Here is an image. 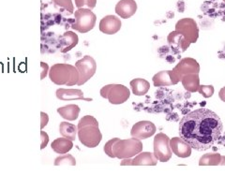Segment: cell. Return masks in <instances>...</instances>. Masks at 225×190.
<instances>
[{"mask_svg": "<svg viewBox=\"0 0 225 190\" xmlns=\"http://www.w3.org/2000/svg\"><path fill=\"white\" fill-rule=\"evenodd\" d=\"M223 1H224V2H225V0H223Z\"/></svg>", "mask_w": 225, "mask_h": 190, "instance_id": "d590c367", "label": "cell"}, {"mask_svg": "<svg viewBox=\"0 0 225 190\" xmlns=\"http://www.w3.org/2000/svg\"><path fill=\"white\" fill-rule=\"evenodd\" d=\"M143 146L141 140L132 137L127 140H120L117 138L113 144L112 154L114 158H131L141 153L143 151Z\"/></svg>", "mask_w": 225, "mask_h": 190, "instance_id": "3957f363", "label": "cell"}, {"mask_svg": "<svg viewBox=\"0 0 225 190\" xmlns=\"http://www.w3.org/2000/svg\"><path fill=\"white\" fill-rule=\"evenodd\" d=\"M49 78L56 85L73 86L79 81V72L75 66L66 63L54 64L49 69Z\"/></svg>", "mask_w": 225, "mask_h": 190, "instance_id": "7a4b0ae2", "label": "cell"}, {"mask_svg": "<svg viewBox=\"0 0 225 190\" xmlns=\"http://www.w3.org/2000/svg\"><path fill=\"white\" fill-rule=\"evenodd\" d=\"M40 67H41V73H40V80H43L47 74L49 73V66L47 63H44V62H40Z\"/></svg>", "mask_w": 225, "mask_h": 190, "instance_id": "1f68e13d", "label": "cell"}, {"mask_svg": "<svg viewBox=\"0 0 225 190\" xmlns=\"http://www.w3.org/2000/svg\"><path fill=\"white\" fill-rule=\"evenodd\" d=\"M97 5V0H75V6L78 9L92 10Z\"/></svg>", "mask_w": 225, "mask_h": 190, "instance_id": "83f0119b", "label": "cell"}, {"mask_svg": "<svg viewBox=\"0 0 225 190\" xmlns=\"http://www.w3.org/2000/svg\"><path fill=\"white\" fill-rule=\"evenodd\" d=\"M169 137L162 132L158 133L154 138V155L161 162H167L172 157Z\"/></svg>", "mask_w": 225, "mask_h": 190, "instance_id": "9c48e42d", "label": "cell"}, {"mask_svg": "<svg viewBox=\"0 0 225 190\" xmlns=\"http://www.w3.org/2000/svg\"><path fill=\"white\" fill-rule=\"evenodd\" d=\"M218 97H219V99H220L221 101L225 102V86L222 87V88L219 90V92H218Z\"/></svg>", "mask_w": 225, "mask_h": 190, "instance_id": "836d02e7", "label": "cell"}, {"mask_svg": "<svg viewBox=\"0 0 225 190\" xmlns=\"http://www.w3.org/2000/svg\"><path fill=\"white\" fill-rule=\"evenodd\" d=\"M122 23L117 16L107 15L100 22V31L103 34L114 35L116 34L121 28Z\"/></svg>", "mask_w": 225, "mask_h": 190, "instance_id": "5bb4252c", "label": "cell"}, {"mask_svg": "<svg viewBox=\"0 0 225 190\" xmlns=\"http://www.w3.org/2000/svg\"><path fill=\"white\" fill-rule=\"evenodd\" d=\"M158 159L154 153L151 152H141L134 158H125L121 161V166H156Z\"/></svg>", "mask_w": 225, "mask_h": 190, "instance_id": "7c38bea8", "label": "cell"}, {"mask_svg": "<svg viewBox=\"0 0 225 190\" xmlns=\"http://www.w3.org/2000/svg\"><path fill=\"white\" fill-rule=\"evenodd\" d=\"M60 52L62 53L72 50L79 42L78 35L73 31H66L60 38Z\"/></svg>", "mask_w": 225, "mask_h": 190, "instance_id": "ac0fdd59", "label": "cell"}, {"mask_svg": "<svg viewBox=\"0 0 225 190\" xmlns=\"http://www.w3.org/2000/svg\"><path fill=\"white\" fill-rule=\"evenodd\" d=\"M56 98L59 100H86L92 101V99L85 98L84 93L80 89H66V88H58L56 90Z\"/></svg>", "mask_w": 225, "mask_h": 190, "instance_id": "2e32d148", "label": "cell"}, {"mask_svg": "<svg viewBox=\"0 0 225 190\" xmlns=\"http://www.w3.org/2000/svg\"><path fill=\"white\" fill-rule=\"evenodd\" d=\"M97 22V16L89 9H78L74 12V22L71 28L80 33H87L92 30Z\"/></svg>", "mask_w": 225, "mask_h": 190, "instance_id": "5b68a950", "label": "cell"}, {"mask_svg": "<svg viewBox=\"0 0 225 190\" xmlns=\"http://www.w3.org/2000/svg\"><path fill=\"white\" fill-rule=\"evenodd\" d=\"M63 165H68V166H75L76 165V160L75 158L68 154H64L54 160V166H63Z\"/></svg>", "mask_w": 225, "mask_h": 190, "instance_id": "4316f807", "label": "cell"}, {"mask_svg": "<svg viewBox=\"0 0 225 190\" xmlns=\"http://www.w3.org/2000/svg\"><path fill=\"white\" fill-rule=\"evenodd\" d=\"M214 86L213 85H201L199 86L198 92L202 95L204 99H209L214 95Z\"/></svg>", "mask_w": 225, "mask_h": 190, "instance_id": "f1b7e54d", "label": "cell"}, {"mask_svg": "<svg viewBox=\"0 0 225 190\" xmlns=\"http://www.w3.org/2000/svg\"><path fill=\"white\" fill-rule=\"evenodd\" d=\"M172 152L180 158H187L191 155V147L180 137H174L170 140Z\"/></svg>", "mask_w": 225, "mask_h": 190, "instance_id": "9a60e30c", "label": "cell"}, {"mask_svg": "<svg viewBox=\"0 0 225 190\" xmlns=\"http://www.w3.org/2000/svg\"><path fill=\"white\" fill-rule=\"evenodd\" d=\"M175 74L177 76V78L180 80L183 76L190 73H196L199 74L200 72V65L199 63L191 57H185L180 60V62L172 69Z\"/></svg>", "mask_w": 225, "mask_h": 190, "instance_id": "8fae6325", "label": "cell"}, {"mask_svg": "<svg viewBox=\"0 0 225 190\" xmlns=\"http://www.w3.org/2000/svg\"><path fill=\"white\" fill-rule=\"evenodd\" d=\"M222 155L218 153H208L199 160V166H221Z\"/></svg>", "mask_w": 225, "mask_h": 190, "instance_id": "cb8c5ba5", "label": "cell"}, {"mask_svg": "<svg viewBox=\"0 0 225 190\" xmlns=\"http://www.w3.org/2000/svg\"><path fill=\"white\" fill-rule=\"evenodd\" d=\"M152 81L154 83V86L161 87L176 85L180 81V80L177 78V76L173 70H162L153 76Z\"/></svg>", "mask_w": 225, "mask_h": 190, "instance_id": "4fadbf2b", "label": "cell"}, {"mask_svg": "<svg viewBox=\"0 0 225 190\" xmlns=\"http://www.w3.org/2000/svg\"><path fill=\"white\" fill-rule=\"evenodd\" d=\"M72 147H73L72 141H70L65 137L55 139L51 143V148L53 149V151L59 155L68 154V152L70 151L72 149Z\"/></svg>", "mask_w": 225, "mask_h": 190, "instance_id": "7402d4cb", "label": "cell"}, {"mask_svg": "<svg viewBox=\"0 0 225 190\" xmlns=\"http://www.w3.org/2000/svg\"><path fill=\"white\" fill-rule=\"evenodd\" d=\"M221 166H225V155H222V160H221Z\"/></svg>", "mask_w": 225, "mask_h": 190, "instance_id": "e575fe53", "label": "cell"}, {"mask_svg": "<svg viewBox=\"0 0 225 190\" xmlns=\"http://www.w3.org/2000/svg\"><path fill=\"white\" fill-rule=\"evenodd\" d=\"M59 132L61 136L73 141L76 139L78 128L75 125L64 121V122H61L59 125Z\"/></svg>", "mask_w": 225, "mask_h": 190, "instance_id": "603a6c76", "label": "cell"}, {"mask_svg": "<svg viewBox=\"0 0 225 190\" xmlns=\"http://www.w3.org/2000/svg\"><path fill=\"white\" fill-rule=\"evenodd\" d=\"M137 12L135 0H120L115 5V13L123 19H129Z\"/></svg>", "mask_w": 225, "mask_h": 190, "instance_id": "e0dca14e", "label": "cell"}, {"mask_svg": "<svg viewBox=\"0 0 225 190\" xmlns=\"http://www.w3.org/2000/svg\"><path fill=\"white\" fill-rule=\"evenodd\" d=\"M40 139H41L40 149L42 150V149H44V148L47 146V144H48V142H49V136H48V134H47L45 131L41 130V131H40Z\"/></svg>", "mask_w": 225, "mask_h": 190, "instance_id": "4dcf8cb0", "label": "cell"}, {"mask_svg": "<svg viewBox=\"0 0 225 190\" xmlns=\"http://www.w3.org/2000/svg\"><path fill=\"white\" fill-rule=\"evenodd\" d=\"M167 40H168V43L170 45H175L178 48L181 49L182 52H185L189 47L190 45L186 42V40L184 39L183 36L180 35L179 33H177L176 30L171 32L168 37H167Z\"/></svg>", "mask_w": 225, "mask_h": 190, "instance_id": "d4e9b609", "label": "cell"}, {"mask_svg": "<svg viewBox=\"0 0 225 190\" xmlns=\"http://www.w3.org/2000/svg\"><path fill=\"white\" fill-rule=\"evenodd\" d=\"M48 121H49V116H48V114H47L46 113L41 112V113H40V129H41V130L44 128L45 126H47Z\"/></svg>", "mask_w": 225, "mask_h": 190, "instance_id": "d6a6232c", "label": "cell"}, {"mask_svg": "<svg viewBox=\"0 0 225 190\" xmlns=\"http://www.w3.org/2000/svg\"><path fill=\"white\" fill-rule=\"evenodd\" d=\"M101 96L108 100V101L113 105H120L125 103L130 96L129 89L119 83H111L103 86L100 91Z\"/></svg>", "mask_w": 225, "mask_h": 190, "instance_id": "277c9868", "label": "cell"}, {"mask_svg": "<svg viewBox=\"0 0 225 190\" xmlns=\"http://www.w3.org/2000/svg\"><path fill=\"white\" fill-rule=\"evenodd\" d=\"M222 122L214 112L200 108L185 115L179 123V137L192 149L205 151L212 147L222 132Z\"/></svg>", "mask_w": 225, "mask_h": 190, "instance_id": "6da1fadb", "label": "cell"}, {"mask_svg": "<svg viewBox=\"0 0 225 190\" xmlns=\"http://www.w3.org/2000/svg\"><path fill=\"white\" fill-rule=\"evenodd\" d=\"M176 31L183 36L186 42L190 45L199 39V28L197 23L192 18H182L176 24Z\"/></svg>", "mask_w": 225, "mask_h": 190, "instance_id": "52a82bcc", "label": "cell"}, {"mask_svg": "<svg viewBox=\"0 0 225 190\" xmlns=\"http://www.w3.org/2000/svg\"><path fill=\"white\" fill-rule=\"evenodd\" d=\"M77 136L81 143L87 148L97 147L102 140V134L99 128V123L82 127L78 129Z\"/></svg>", "mask_w": 225, "mask_h": 190, "instance_id": "8992f818", "label": "cell"}, {"mask_svg": "<svg viewBox=\"0 0 225 190\" xmlns=\"http://www.w3.org/2000/svg\"><path fill=\"white\" fill-rule=\"evenodd\" d=\"M116 139H117V138H114V139L108 141L105 143L104 147H103L104 153H105L108 156H110V157H112V158H114L113 154H112V148H113V144L115 143V141H116Z\"/></svg>", "mask_w": 225, "mask_h": 190, "instance_id": "f546056e", "label": "cell"}, {"mask_svg": "<svg viewBox=\"0 0 225 190\" xmlns=\"http://www.w3.org/2000/svg\"><path fill=\"white\" fill-rule=\"evenodd\" d=\"M52 2L56 9L60 10L61 13L68 15L74 13V6L72 0H52Z\"/></svg>", "mask_w": 225, "mask_h": 190, "instance_id": "484cf974", "label": "cell"}, {"mask_svg": "<svg viewBox=\"0 0 225 190\" xmlns=\"http://www.w3.org/2000/svg\"><path fill=\"white\" fill-rule=\"evenodd\" d=\"M81 112V109L76 104H69L57 109V114L67 121H75Z\"/></svg>", "mask_w": 225, "mask_h": 190, "instance_id": "d6986e66", "label": "cell"}, {"mask_svg": "<svg viewBox=\"0 0 225 190\" xmlns=\"http://www.w3.org/2000/svg\"><path fill=\"white\" fill-rule=\"evenodd\" d=\"M181 82L183 87L185 88L186 91L190 93H195L198 92L199 86H200V78L199 74L196 73H190L187 74L182 77Z\"/></svg>", "mask_w": 225, "mask_h": 190, "instance_id": "44dd1931", "label": "cell"}, {"mask_svg": "<svg viewBox=\"0 0 225 190\" xmlns=\"http://www.w3.org/2000/svg\"><path fill=\"white\" fill-rule=\"evenodd\" d=\"M156 126L150 121H140L133 125L130 130V136L138 140H145L155 135Z\"/></svg>", "mask_w": 225, "mask_h": 190, "instance_id": "30bf717a", "label": "cell"}, {"mask_svg": "<svg viewBox=\"0 0 225 190\" xmlns=\"http://www.w3.org/2000/svg\"><path fill=\"white\" fill-rule=\"evenodd\" d=\"M129 84H130V88H131L133 95L138 96V97L144 96L150 89L149 81H147L144 79H142V78H136V79L131 80Z\"/></svg>", "mask_w": 225, "mask_h": 190, "instance_id": "ffe728a7", "label": "cell"}, {"mask_svg": "<svg viewBox=\"0 0 225 190\" xmlns=\"http://www.w3.org/2000/svg\"><path fill=\"white\" fill-rule=\"evenodd\" d=\"M75 67L79 72V81L77 82L78 86H81L88 81L95 75L97 70V63L90 55H85L83 58L79 59L75 63Z\"/></svg>", "mask_w": 225, "mask_h": 190, "instance_id": "ba28073f", "label": "cell"}]
</instances>
